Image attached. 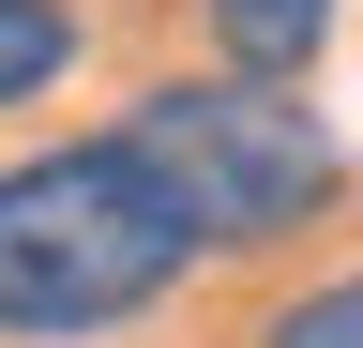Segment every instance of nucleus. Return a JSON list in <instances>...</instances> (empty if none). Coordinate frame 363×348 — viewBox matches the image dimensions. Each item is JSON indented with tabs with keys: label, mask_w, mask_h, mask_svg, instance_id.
I'll return each instance as SVG.
<instances>
[{
	"label": "nucleus",
	"mask_w": 363,
	"mask_h": 348,
	"mask_svg": "<svg viewBox=\"0 0 363 348\" xmlns=\"http://www.w3.org/2000/svg\"><path fill=\"white\" fill-rule=\"evenodd\" d=\"M212 257L182 228L167 167L121 137H45V152H0V348H91L121 318L182 303Z\"/></svg>",
	"instance_id": "nucleus-1"
},
{
	"label": "nucleus",
	"mask_w": 363,
	"mask_h": 348,
	"mask_svg": "<svg viewBox=\"0 0 363 348\" xmlns=\"http://www.w3.org/2000/svg\"><path fill=\"white\" fill-rule=\"evenodd\" d=\"M121 137L167 167L197 257H272V242L333 228V197H348V152L303 106V76H227V61L212 76H152L121 106Z\"/></svg>",
	"instance_id": "nucleus-2"
},
{
	"label": "nucleus",
	"mask_w": 363,
	"mask_h": 348,
	"mask_svg": "<svg viewBox=\"0 0 363 348\" xmlns=\"http://www.w3.org/2000/svg\"><path fill=\"white\" fill-rule=\"evenodd\" d=\"M197 16H212V61L227 76H318L348 0H197Z\"/></svg>",
	"instance_id": "nucleus-3"
},
{
	"label": "nucleus",
	"mask_w": 363,
	"mask_h": 348,
	"mask_svg": "<svg viewBox=\"0 0 363 348\" xmlns=\"http://www.w3.org/2000/svg\"><path fill=\"white\" fill-rule=\"evenodd\" d=\"M76 61H91V16H76V0H0V121L45 106Z\"/></svg>",
	"instance_id": "nucleus-4"
},
{
	"label": "nucleus",
	"mask_w": 363,
	"mask_h": 348,
	"mask_svg": "<svg viewBox=\"0 0 363 348\" xmlns=\"http://www.w3.org/2000/svg\"><path fill=\"white\" fill-rule=\"evenodd\" d=\"M257 348H363V288H348V257H333L318 288H288V303H272V318H257Z\"/></svg>",
	"instance_id": "nucleus-5"
}]
</instances>
